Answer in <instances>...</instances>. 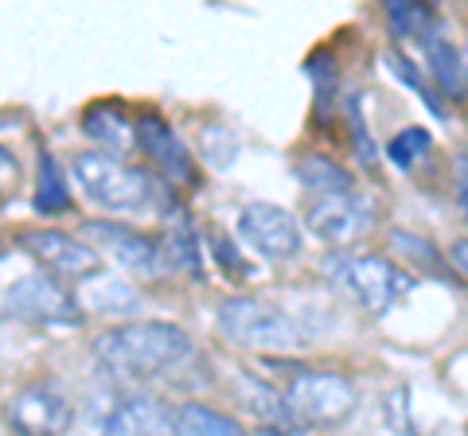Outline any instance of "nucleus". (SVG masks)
Segmentation results:
<instances>
[{
    "instance_id": "bb28decb",
    "label": "nucleus",
    "mask_w": 468,
    "mask_h": 436,
    "mask_svg": "<svg viewBox=\"0 0 468 436\" xmlns=\"http://www.w3.org/2000/svg\"><path fill=\"white\" fill-rule=\"evenodd\" d=\"M457 176H461V183H457V199H461V207H464V214H468V156H464V152L457 156Z\"/></svg>"
},
{
    "instance_id": "9d476101",
    "label": "nucleus",
    "mask_w": 468,
    "mask_h": 436,
    "mask_svg": "<svg viewBox=\"0 0 468 436\" xmlns=\"http://www.w3.org/2000/svg\"><path fill=\"white\" fill-rule=\"evenodd\" d=\"M239 234L270 261H289L304 250V230L297 214L277 207V202H246L239 214Z\"/></svg>"
},
{
    "instance_id": "6ab92c4d",
    "label": "nucleus",
    "mask_w": 468,
    "mask_h": 436,
    "mask_svg": "<svg viewBox=\"0 0 468 436\" xmlns=\"http://www.w3.org/2000/svg\"><path fill=\"white\" fill-rule=\"evenodd\" d=\"M82 300H86V308H94V312H133L137 308V293H133V285H125V281H117V277H98L94 285H86L82 288ZM79 300V304H82Z\"/></svg>"
},
{
    "instance_id": "aec40b11",
    "label": "nucleus",
    "mask_w": 468,
    "mask_h": 436,
    "mask_svg": "<svg viewBox=\"0 0 468 436\" xmlns=\"http://www.w3.org/2000/svg\"><path fill=\"white\" fill-rule=\"evenodd\" d=\"M387 24L394 39H426L433 32V12L426 5H414V0H390Z\"/></svg>"
},
{
    "instance_id": "cd10ccee",
    "label": "nucleus",
    "mask_w": 468,
    "mask_h": 436,
    "mask_svg": "<svg viewBox=\"0 0 468 436\" xmlns=\"http://www.w3.org/2000/svg\"><path fill=\"white\" fill-rule=\"evenodd\" d=\"M8 176H12V168H0V199H5V192H8Z\"/></svg>"
},
{
    "instance_id": "2eb2a0df",
    "label": "nucleus",
    "mask_w": 468,
    "mask_h": 436,
    "mask_svg": "<svg viewBox=\"0 0 468 436\" xmlns=\"http://www.w3.org/2000/svg\"><path fill=\"white\" fill-rule=\"evenodd\" d=\"M172 436H250V429H246L242 420L211 410V405L187 401L172 417Z\"/></svg>"
},
{
    "instance_id": "4be33fe9",
    "label": "nucleus",
    "mask_w": 468,
    "mask_h": 436,
    "mask_svg": "<svg viewBox=\"0 0 468 436\" xmlns=\"http://www.w3.org/2000/svg\"><path fill=\"white\" fill-rule=\"evenodd\" d=\"M390 242L399 245V254H406L414 265H421L426 273H441L445 269V254H437V245L430 238L406 234V230H390Z\"/></svg>"
},
{
    "instance_id": "7ed1b4c3",
    "label": "nucleus",
    "mask_w": 468,
    "mask_h": 436,
    "mask_svg": "<svg viewBox=\"0 0 468 436\" xmlns=\"http://www.w3.org/2000/svg\"><path fill=\"white\" fill-rule=\"evenodd\" d=\"M218 331L227 343L261 355H292L304 347L297 319L258 296H227L218 304Z\"/></svg>"
},
{
    "instance_id": "39448f33",
    "label": "nucleus",
    "mask_w": 468,
    "mask_h": 436,
    "mask_svg": "<svg viewBox=\"0 0 468 436\" xmlns=\"http://www.w3.org/2000/svg\"><path fill=\"white\" fill-rule=\"evenodd\" d=\"M324 273L359 304L367 316H387L394 304L410 296L414 277L390 257H332L324 261Z\"/></svg>"
},
{
    "instance_id": "5701e85b",
    "label": "nucleus",
    "mask_w": 468,
    "mask_h": 436,
    "mask_svg": "<svg viewBox=\"0 0 468 436\" xmlns=\"http://www.w3.org/2000/svg\"><path fill=\"white\" fill-rule=\"evenodd\" d=\"M203 160H211L215 168H230L239 160V137L227 125H207L203 129Z\"/></svg>"
},
{
    "instance_id": "423d86ee",
    "label": "nucleus",
    "mask_w": 468,
    "mask_h": 436,
    "mask_svg": "<svg viewBox=\"0 0 468 436\" xmlns=\"http://www.w3.org/2000/svg\"><path fill=\"white\" fill-rule=\"evenodd\" d=\"M0 316L24 319V324L75 327V324H82V304L70 288H63L55 277H48V273H20V277L5 288V296H0Z\"/></svg>"
},
{
    "instance_id": "1a4fd4ad",
    "label": "nucleus",
    "mask_w": 468,
    "mask_h": 436,
    "mask_svg": "<svg viewBox=\"0 0 468 436\" xmlns=\"http://www.w3.org/2000/svg\"><path fill=\"white\" fill-rule=\"evenodd\" d=\"M86 234H90L113 261H122L125 269L141 273V277H165V273L176 269V257H172L165 238L141 234V230H129L122 223H86Z\"/></svg>"
},
{
    "instance_id": "ddd939ff",
    "label": "nucleus",
    "mask_w": 468,
    "mask_h": 436,
    "mask_svg": "<svg viewBox=\"0 0 468 436\" xmlns=\"http://www.w3.org/2000/svg\"><path fill=\"white\" fill-rule=\"evenodd\" d=\"M176 410L156 394H129L110 410L101 436H172Z\"/></svg>"
},
{
    "instance_id": "a211bd4d",
    "label": "nucleus",
    "mask_w": 468,
    "mask_h": 436,
    "mask_svg": "<svg viewBox=\"0 0 468 436\" xmlns=\"http://www.w3.org/2000/svg\"><path fill=\"white\" fill-rule=\"evenodd\" d=\"M36 211L39 214H63L70 211V192L58 171V160L51 152L39 156V176H36Z\"/></svg>"
},
{
    "instance_id": "6e6552de",
    "label": "nucleus",
    "mask_w": 468,
    "mask_h": 436,
    "mask_svg": "<svg viewBox=\"0 0 468 436\" xmlns=\"http://www.w3.org/2000/svg\"><path fill=\"white\" fill-rule=\"evenodd\" d=\"M375 223H378V202L363 192L324 195L304 214V226L328 245H356L359 238L371 234Z\"/></svg>"
},
{
    "instance_id": "0eeeda50",
    "label": "nucleus",
    "mask_w": 468,
    "mask_h": 436,
    "mask_svg": "<svg viewBox=\"0 0 468 436\" xmlns=\"http://www.w3.org/2000/svg\"><path fill=\"white\" fill-rule=\"evenodd\" d=\"M75 420V405L55 382H27L5 401V425L16 436H63Z\"/></svg>"
},
{
    "instance_id": "f3484780",
    "label": "nucleus",
    "mask_w": 468,
    "mask_h": 436,
    "mask_svg": "<svg viewBox=\"0 0 468 436\" xmlns=\"http://www.w3.org/2000/svg\"><path fill=\"white\" fill-rule=\"evenodd\" d=\"M292 171H297V180L309 187L316 199L356 192V176H351L347 168L335 164V160H328V156H304V160H297V168Z\"/></svg>"
},
{
    "instance_id": "dca6fc26",
    "label": "nucleus",
    "mask_w": 468,
    "mask_h": 436,
    "mask_svg": "<svg viewBox=\"0 0 468 436\" xmlns=\"http://www.w3.org/2000/svg\"><path fill=\"white\" fill-rule=\"evenodd\" d=\"M426 43V63H430V78L441 94H464V63H461V51L452 47V39H445L441 32H433L421 39Z\"/></svg>"
},
{
    "instance_id": "f03ea898",
    "label": "nucleus",
    "mask_w": 468,
    "mask_h": 436,
    "mask_svg": "<svg viewBox=\"0 0 468 436\" xmlns=\"http://www.w3.org/2000/svg\"><path fill=\"white\" fill-rule=\"evenodd\" d=\"M79 192L101 211H117V214H141V211H156L165 202V187H160L144 168L125 164L122 156L110 152H79L70 160Z\"/></svg>"
},
{
    "instance_id": "412c9836",
    "label": "nucleus",
    "mask_w": 468,
    "mask_h": 436,
    "mask_svg": "<svg viewBox=\"0 0 468 436\" xmlns=\"http://www.w3.org/2000/svg\"><path fill=\"white\" fill-rule=\"evenodd\" d=\"M430 144H433V137H430V129H426V125H406L402 133H394V137H390V144H387V160H390L394 168L410 171L421 156L430 152Z\"/></svg>"
},
{
    "instance_id": "b1692460",
    "label": "nucleus",
    "mask_w": 468,
    "mask_h": 436,
    "mask_svg": "<svg viewBox=\"0 0 468 436\" xmlns=\"http://www.w3.org/2000/svg\"><path fill=\"white\" fill-rule=\"evenodd\" d=\"M387 67H390L394 75H399V78H402L406 86H414V90L421 94V101H426V106H430V109L437 113V118H441V113H445V106H441V101H437V90H433V86H430L426 78L418 75V67L410 63L402 51H390V55H387Z\"/></svg>"
},
{
    "instance_id": "9b49d317",
    "label": "nucleus",
    "mask_w": 468,
    "mask_h": 436,
    "mask_svg": "<svg viewBox=\"0 0 468 436\" xmlns=\"http://www.w3.org/2000/svg\"><path fill=\"white\" fill-rule=\"evenodd\" d=\"M20 245L32 254L48 277H63V281H86L101 269V257L90 250L86 242H79L75 234H63V230H24Z\"/></svg>"
},
{
    "instance_id": "4468645a",
    "label": "nucleus",
    "mask_w": 468,
    "mask_h": 436,
    "mask_svg": "<svg viewBox=\"0 0 468 436\" xmlns=\"http://www.w3.org/2000/svg\"><path fill=\"white\" fill-rule=\"evenodd\" d=\"M82 133L101 144V152H125L129 144H133V121H129V113L122 101H98L82 113Z\"/></svg>"
},
{
    "instance_id": "20e7f679",
    "label": "nucleus",
    "mask_w": 468,
    "mask_h": 436,
    "mask_svg": "<svg viewBox=\"0 0 468 436\" xmlns=\"http://www.w3.org/2000/svg\"><path fill=\"white\" fill-rule=\"evenodd\" d=\"M282 401H285L292 425L340 429L359 410V389L351 386V378L335 370H301L285 386Z\"/></svg>"
},
{
    "instance_id": "a878e982",
    "label": "nucleus",
    "mask_w": 468,
    "mask_h": 436,
    "mask_svg": "<svg viewBox=\"0 0 468 436\" xmlns=\"http://www.w3.org/2000/svg\"><path fill=\"white\" fill-rule=\"evenodd\" d=\"M445 261L461 273V277H468V238H457V242H452V245H449V254H445Z\"/></svg>"
},
{
    "instance_id": "c85d7f7f",
    "label": "nucleus",
    "mask_w": 468,
    "mask_h": 436,
    "mask_svg": "<svg viewBox=\"0 0 468 436\" xmlns=\"http://www.w3.org/2000/svg\"><path fill=\"white\" fill-rule=\"evenodd\" d=\"M0 168H16V160H12L8 149H0Z\"/></svg>"
},
{
    "instance_id": "c756f323",
    "label": "nucleus",
    "mask_w": 468,
    "mask_h": 436,
    "mask_svg": "<svg viewBox=\"0 0 468 436\" xmlns=\"http://www.w3.org/2000/svg\"><path fill=\"white\" fill-rule=\"evenodd\" d=\"M461 63H464V94H468V51L461 55Z\"/></svg>"
},
{
    "instance_id": "f8f14e48",
    "label": "nucleus",
    "mask_w": 468,
    "mask_h": 436,
    "mask_svg": "<svg viewBox=\"0 0 468 436\" xmlns=\"http://www.w3.org/2000/svg\"><path fill=\"white\" fill-rule=\"evenodd\" d=\"M133 144L165 171L172 183H196V160L187 152L180 133L160 118V113H141L133 121Z\"/></svg>"
},
{
    "instance_id": "f257e3e1",
    "label": "nucleus",
    "mask_w": 468,
    "mask_h": 436,
    "mask_svg": "<svg viewBox=\"0 0 468 436\" xmlns=\"http://www.w3.org/2000/svg\"><path fill=\"white\" fill-rule=\"evenodd\" d=\"M192 358V339L180 324L168 319H133L106 327L94 339V362L101 374L122 382H149Z\"/></svg>"
},
{
    "instance_id": "393cba45",
    "label": "nucleus",
    "mask_w": 468,
    "mask_h": 436,
    "mask_svg": "<svg viewBox=\"0 0 468 436\" xmlns=\"http://www.w3.org/2000/svg\"><path fill=\"white\" fill-rule=\"evenodd\" d=\"M347 125H351V144H356L363 168L375 171V144L367 137V125H363V118H359V101H347Z\"/></svg>"
}]
</instances>
